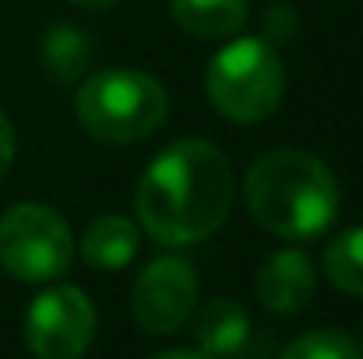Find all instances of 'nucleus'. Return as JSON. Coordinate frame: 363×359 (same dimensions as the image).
Returning <instances> with one entry per match:
<instances>
[{
  "label": "nucleus",
  "mask_w": 363,
  "mask_h": 359,
  "mask_svg": "<svg viewBox=\"0 0 363 359\" xmlns=\"http://www.w3.org/2000/svg\"><path fill=\"white\" fill-rule=\"evenodd\" d=\"M233 190L226 155L201 137H184L166 144L141 173L134 190L138 222L162 246H191L230 219Z\"/></svg>",
  "instance_id": "1"
},
{
  "label": "nucleus",
  "mask_w": 363,
  "mask_h": 359,
  "mask_svg": "<svg viewBox=\"0 0 363 359\" xmlns=\"http://www.w3.org/2000/svg\"><path fill=\"white\" fill-rule=\"evenodd\" d=\"M243 198L257 226L282 239L318 237L339 212V183L332 169L300 148L264 152L247 169Z\"/></svg>",
  "instance_id": "2"
},
{
  "label": "nucleus",
  "mask_w": 363,
  "mask_h": 359,
  "mask_svg": "<svg viewBox=\"0 0 363 359\" xmlns=\"http://www.w3.org/2000/svg\"><path fill=\"white\" fill-rule=\"evenodd\" d=\"M169 99L166 89L141 71H99L92 78H82L74 96L78 123L106 144H130L145 141L159 123L166 120Z\"/></svg>",
  "instance_id": "3"
},
{
  "label": "nucleus",
  "mask_w": 363,
  "mask_h": 359,
  "mask_svg": "<svg viewBox=\"0 0 363 359\" xmlns=\"http://www.w3.org/2000/svg\"><path fill=\"white\" fill-rule=\"evenodd\" d=\"M205 92L212 106L233 123H257L272 117L286 92V67L257 35L233 39L223 46L205 71Z\"/></svg>",
  "instance_id": "4"
},
{
  "label": "nucleus",
  "mask_w": 363,
  "mask_h": 359,
  "mask_svg": "<svg viewBox=\"0 0 363 359\" xmlns=\"http://www.w3.org/2000/svg\"><path fill=\"white\" fill-rule=\"evenodd\" d=\"M74 257V237L60 212L21 201L0 215V264L18 282H53Z\"/></svg>",
  "instance_id": "5"
},
{
  "label": "nucleus",
  "mask_w": 363,
  "mask_h": 359,
  "mask_svg": "<svg viewBox=\"0 0 363 359\" xmlns=\"http://www.w3.org/2000/svg\"><path fill=\"white\" fill-rule=\"evenodd\" d=\"M96 335V307L74 285L39 292L25 314V342L35 359H82Z\"/></svg>",
  "instance_id": "6"
},
{
  "label": "nucleus",
  "mask_w": 363,
  "mask_h": 359,
  "mask_svg": "<svg viewBox=\"0 0 363 359\" xmlns=\"http://www.w3.org/2000/svg\"><path fill=\"white\" fill-rule=\"evenodd\" d=\"M198 300V275L191 261L166 253L155 257L130 289V314L148 335H173L187 324Z\"/></svg>",
  "instance_id": "7"
},
{
  "label": "nucleus",
  "mask_w": 363,
  "mask_h": 359,
  "mask_svg": "<svg viewBox=\"0 0 363 359\" xmlns=\"http://www.w3.org/2000/svg\"><path fill=\"white\" fill-rule=\"evenodd\" d=\"M318 285L314 264L303 250H279L257 271V300L272 314H296L311 303Z\"/></svg>",
  "instance_id": "8"
},
{
  "label": "nucleus",
  "mask_w": 363,
  "mask_h": 359,
  "mask_svg": "<svg viewBox=\"0 0 363 359\" xmlns=\"http://www.w3.org/2000/svg\"><path fill=\"white\" fill-rule=\"evenodd\" d=\"M198 353L208 359H257V335L240 303L212 300L194 324Z\"/></svg>",
  "instance_id": "9"
},
{
  "label": "nucleus",
  "mask_w": 363,
  "mask_h": 359,
  "mask_svg": "<svg viewBox=\"0 0 363 359\" xmlns=\"http://www.w3.org/2000/svg\"><path fill=\"white\" fill-rule=\"evenodd\" d=\"M92 39L89 32H82L78 25H67V21H57L43 32L39 39V60H43V71L57 81V85H74L89 74V64H92Z\"/></svg>",
  "instance_id": "10"
},
{
  "label": "nucleus",
  "mask_w": 363,
  "mask_h": 359,
  "mask_svg": "<svg viewBox=\"0 0 363 359\" xmlns=\"http://www.w3.org/2000/svg\"><path fill=\"white\" fill-rule=\"evenodd\" d=\"M138 253V229L123 215H99L82 233V257L92 268L121 271Z\"/></svg>",
  "instance_id": "11"
},
{
  "label": "nucleus",
  "mask_w": 363,
  "mask_h": 359,
  "mask_svg": "<svg viewBox=\"0 0 363 359\" xmlns=\"http://www.w3.org/2000/svg\"><path fill=\"white\" fill-rule=\"evenodd\" d=\"M177 25L198 39L237 35L247 21V0H169Z\"/></svg>",
  "instance_id": "12"
},
{
  "label": "nucleus",
  "mask_w": 363,
  "mask_h": 359,
  "mask_svg": "<svg viewBox=\"0 0 363 359\" xmlns=\"http://www.w3.org/2000/svg\"><path fill=\"white\" fill-rule=\"evenodd\" d=\"M325 271H328V278L342 292L363 296V226L346 229V233H339V237L328 243V250H325Z\"/></svg>",
  "instance_id": "13"
},
{
  "label": "nucleus",
  "mask_w": 363,
  "mask_h": 359,
  "mask_svg": "<svg viewBox=\"0 0 363 359\" xmlns=\"http://www.w3.org/2000/svg\"><path fill=\"white\" fill-rule=\"evenodd\" d=\"M282 359H363V356L350 335L321 328V331L300 335V338L282 353Z\"/></svg>",
  "instance_id": "14"
},
{
  "label": "nucleus",
  "mask_w": 363,
  "mask_h": 359,
  "mask_svg": "<svg viewBox=\"0 0 363 359\" xmlns=\"http://www.w3.org/2000/svg\"><path fill=\"white\" fill-rule=\"evenodd\" d=\"M11 162H14V127L0 110V176L11 169Z\"/></svg>",
  "instance_id": "15"
},
{
  "label": "nucleus",
  "mask_w": 363,
  "mask_h": 359,
  "mask_svg": "<svg viewBox=\"0 0 363 359\" xmlns=\"http://www.w3.org/2000/svg\"><path fill=\"white\" fill-rule=\"evenodd\" d=\"M155 359H208V356L198 353V349H169V353H159Z\"/></svg>",
  "instance_id": "16"
},
{
  "label": "nucleus",
  "mask_w": 363,
  "mask_h": 359,
  "mask_svg": "<svg viewBox=\"0 0 363 359\" xmlns=\"http://www.w3.org/2000/svg\"><path fill=\"white\" fill-rule=\"evenodd\" d=\"M71 4H78V7H89V11H103V7H113L117 0H71Z\"/></svg>",
  "instance_id": "17"
}]
</instances>
